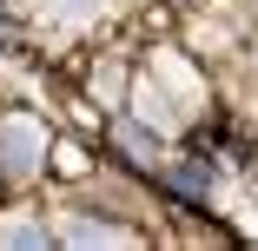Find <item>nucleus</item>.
Segmentation results:
<instances>
[{
  "label": "nucleus",
  "mask_w": 258,
  "mask_h": 251,
  "mask_svg": "<svg viewBox=\"0 0 258 251\" xmlns=\"http://www.w3.org/2000/svg\"><path fill=\"white\" fill-rule=\"evenodd\" d=\"M139 113H146L152 126H159V132H179V113H172V106H166V99L152 93V86H139Z\"/></svg>",
  "instance_id": "f03ea898"
},
{
  "label": "nucleus",
  "mask_w": 258,
  "mask_h": 251,
  "mask_svg": "<svg viewBox=\"0 0 258 251\" xmlns=\"http://www.w3.org/2000/svg\"><path fill=\"white\" fill-rule=\"evenodd\" d=\"M53 14H67V20H86V14H99V0H46Z\"/></svg>",
  "instance_id": "39448f33"
},
{
  "label": "nucleus",
  "mask_w": 258,
  "mask_h": 251,
  "mask_svg": "<svg viewBox=\"0 0 258 251\" xmlns=\"http://www.w3.org/2000/svg\"><path fill=\"white\" fill-rule=\"evenodd\" d=\"M40 159H46V132L33 119H7L0 126V172L7 179H33Z\"/></svg>",
  "instance_id": "f257e3e1"
},
{
  "label": "nucleus",
  "mask_w": 258,
  "mask_h": 251,
  "mask_svg": "<svg viewBox=\"0 0 258 251\" xmlns=\"http://www.w3.org/2000/svg\"><path fill=\"white\" fill-rule=\"evenodd\" d=\"M0 244H46V231H40V225H7Z\"/></svg>",
  "instance_id": "20e7f679"
},
{
  "label": "nucleus",
  "mask_w": 258,
  "mask_h": 251,
  "mask_svg": "<svg viewBox=\"0 0 258 251\" xmlns=\"http://www.w3.org/2000/svg\"><path fill=\"white\" fill-rule=\"evenodd\" d=\"M67 238L73 244H126V231H113V225H73Z\"/></svg>",
  "instance_id": "7ed1b4c3"
}]
</instances>
